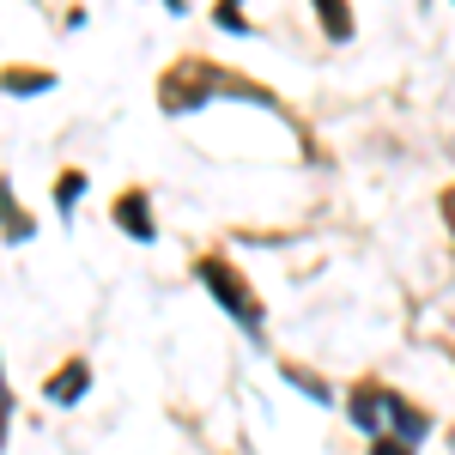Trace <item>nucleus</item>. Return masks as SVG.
<instances>
[{"mask_svg": "<svg viewBox=\"0 0 455 455\" xmlns=\"http://www.w3.org/2000/svg\"><path fill=\"white\" fill-rule=\"evenodd\" d=\"M36 237V212L19 201L12 176H0V243H31Z\"/></svg>", "mask_w": 455, "mask_h": 455, "instance_id": "nucleus-7", "label": "nucleus"}, {"mask_svg": "<svg viewBox=\"0 0 455 455\" xmlns=\"http://www.w3.org/2000/svg\"><path fill=\"white\" fill-rule=\"evenodd\" d=\"M212 25L225 36H255V25H249V0H212Z\"/></svg>", "mask_w": 455, "mask_h": 455, "instance_id": "nucleus-12", "label": "nucleus"}, {"mask_svg": "<svg viewBox=\"0 0 455 455\" xmlns=\"http://www.w3.org/2000/svg\"><path fill=\"white\" fill-rule=\"evenodd\" d=\"M207 104H255V109L285 116V104L267 85H255L249 73L219 68L207 55H182V61H171V68L158 73V109L164 116H201Z\"/></svg>", "mask_w": 455, "mask_h": 455, "instance_id": "nucleus-1", "label": "nucleus"}, {"mask_svg": "<svg viewBox=\"0 0 455 455\" xmlns=\"http://www.w3.org/2000/svg\"><path fill=\"white\" fill-rule=\"evenodd\" d=\"M109 219H116V231L122 237H134V243H158V212H152V188L140 182H128L116 201H109Z\"/></svg>", "mask_w": 455, "mask_h": 455, "instance_id": "nucleus-4", "label": "nucleus"}, {"mask_svg": "<svg viewBox=\"0 0 455 455\" xmlns=\"http://www.w3.org/2000/svg\"><path fill=\"white\" fill-rule=\"evenodd\" d=\"M164 12H176V19H182V12H188V0H164Z\"/></svg>", "mask_w": 455, "mask_h": 455, "instance_id": "nucleus-15", "label": "nucleus"}, {"mask_svg": "<svg viewBox=\"0 0 455 455\" xmlns=\"http://www.w3.org/2000/svg\"><path fill=\"white\" fill-rule=\"evenodd\" d=\"M85 182H92V176L79 171V164H68V171L55 176V212H61V219H73V212H79V201H85Z\"/></svg>", "mask_w": 455, "mask_h": 455, "instance_id": "nucleus-11", "label": "nucleus"}, {"mask_svg": "<svg viewBox=\"0 0 455 455\" xmlns=\"http://www.w3.org/2000/svg\"><path fill=\"white\" fill-rule=\"evenodd\" d=\"M383 437H395V443H407V450H419L425 437H431V413L425 407H413L401 388H388V419H383Z\"/></svg>", "mask_w": 455, "mask_h": 455, "instance_id": "nucleus-5", "label": "nucleus"}, {"mask_svg": "<svg viewBox=\"0 0 455 455\" xmlns=\"http://www.w3.org/2000/svg\"><path fill=\"white\" fill-rule=\"evenodd\" d=\"M12 413H19V395L6 383V358H0V450H6V431H12Z\"/></svg>", "mask_w": 455, "mask_h": 455, "instance_id": "nucleus-13", "label": "nucleus"}, {"mask_svg": "<svg viewBox=\"0 0 455 455\" xmlns=\"http://www.w3.org/2000/svg\"><path fill=\"white\" fill-rule=\"evenodd\" d=\"M347 419L364 443L383 437V419H388V383L383 377H358V383L347 388Z\"/></svg>", "mask_w": 455, "mask_h": 455, "instance_id": "nucleus-3", "label": "nucleus"}, {"mask_svg": "<svg viewBox=\"0 0 455 455\" xmlns=\"http://www.w3.org/2000/svg\"><path fill=\"white\" fill-rule=\"evenodd\" d=\"M371 455H413L407 443H395V437H371Z\"/></svg>", "mask_w": 455, "mask_h": 455, "instance_id": "nucleus-14", "label": "nucleus"}, {"mask_svg": "<svg viewBox=\"0 0 455 455\" xmlns=\"http://www.w3.org/2000/svg\"><path fill=\"white\" fill-rule=\"evenodd\" d=\"M280 377H285L291 388H298L304 401H315V407H334V401H340V395L328 388V377H315L310 364H291V358H285V364H280Z\"/></svg>", "mask_w": 455, "mask_h": 455, "instance_id": "nucleus-10", "label": "nucleus"}, {"mask_svg": "<svg viewBox=\"0 0 455 455\" xmlns=\"http://www.w3.org/2000/svg\"><path fill=\"white\" fill-rule=\"evenodd\" d=\"M195 280H201V291H207L219 310L231 315L237 328H243L249 340L261 347L267 340V304H261V291L249 285V274L225 255V249H207V255H195Z\"/></svg>", "mask_w": 455, "mask_h": 455, "instance_id": "nucleus-2", "label": "nucleus"}, {"mask_svg": "<svg viewBox=\"0 0 455 455\" xmlns=\"http://www.w3.org/2000/svg\"><path fill=\"white\" fill-rule=\"evenodd\" d=\"M0 92H6V98H43V92H55V68H25V61H12V68H0Z\"/></svg>", "mask_w": 455, "mask_h": 455, "instance_id": "nucleus-8", "label": "nucleus"}, {"mask_svg": "<svg viewBox=\"0 0 455 455\" xmlns=\"http://www.w3.org/2000/svg\"><path fill=\"white\" fill-rule=\"evenodd\" d=\"M85 395H92V364H85V358H61V364H55V377L43 383V401H49V407H61V413L79 407Z\"/></svg>", "mask_w": 455, "mask_h": 455, "instance_id": "nucleus-6", "label": "nucleus"}, {"mask_svg": "<svg viewBox=\"0 0 455 455\" xmlns=\"http://www.w3.org/2000/svg\"><path fill=\"white\" fill-rule=\"evenodd\" d=\"M315 19H322V36L328 43H352L358 36V12H352V0H310Z\"/></svg>", "mask_w": 455, "mask_h": 455, "instance_id": "nucleus-9", "label": "nucleus"}]
</instances>
